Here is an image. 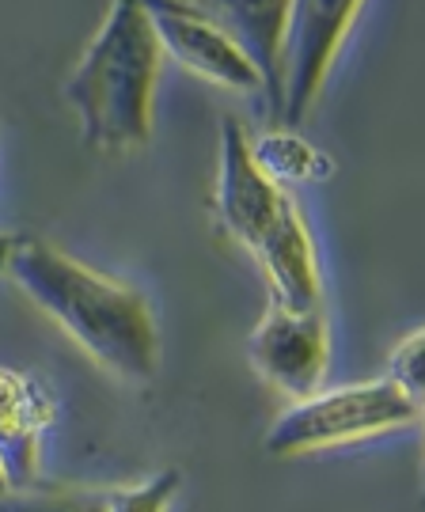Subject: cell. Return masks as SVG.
<instances>
[{
  "label": "cell",
  "mask_w": 425,
  "mask_h": 512,
  "mask_svg": "<svg viewBox=\"0 0 425 512\" xmlns=\"http://www.w3.org/2000/svg\"><path fill=\"white\" fill-rule=\"evenodd\" d=\"M365 0H293L281 38V110L278 122L296 126L319 103L334 57L350 35Z\"/></svg>",
  "instance_id": "obj_4"
},
{
  "label": "cell",
  "mask_w": 425,
  "mask_h": 512,
  "mask_svg": "<svg viewBox=\"0 0 425 512\" xmlns=\"http://www.w3.org/2000/svg\"><path fill=\"white\" fill-rule=\"evenodd\" d=\"M145 12L152 19L160 54L179 61L183 69H190L209 84H221L228 92H266L262 73L247 57V50L224 31L221 23H213L205 12H198L194 4H186V0H145Z\"/></svg>",
  "instance_id": "obj_7"
},
{
  "label": "cell",
  "mask_w": 425,
  "mask_h": 512,
  "mask_svg": "<svg viewBox=\"0 0 425 512\" xmlns=\"http://www.w3.org/2000/svg\"><path fill=\"white\" fill-rule=\"evenodd\" d=\"M247 357L270 387L289 399H308L327 380L331 365V327L327 308L289 311L270 300L266 315L247 342Z\"/></svg>",
  "instance_id": "obj_5"
},
{
  "label": "cell",
  "mask_w": 425,
  "mask_h": 512,
  "mask_svg": "<svg viewBox=\"0 0 425 512\" xmlns=\"http://www.w3.org/2000/svg\"><path fill=\"white\" fill-rule=\"evenodd\" d=\"M54 421V403L38 380L16 368H0V467L12 490H27L38 478V444Z\"/></svg>",
  "instance_id": "obj_8"
},
{
  "label": "cell",
  "mask_w": 425,
  "mask_h": 512,
  "mask_svg": "<svg viewBox=\"0 0 425 512\" xmlns=\"http://www.w3.org/2000/svg\"><path fill=\"white\" fill-rule=\"evenodd\" d=\"M391 380L407 387L414 399H422V330H410L391 353Z\"/></svg>",
  "instance_id": "obj_13"
},
{
  "label": "cell",
  "mask_w": 425,
  "mask_h": 512,
  "mask_svg": "<svg viewBox=\"0 0 425 512\" xmlns=\"http://www.w3.org/2000/svg\"><path fill=\"white\" fill-rule=\"evenodd\" d=\"M8 277L107 372L133 384L156 380L160 330L137 289L103 277L46 239L23 236L12 251Z\"/></svg>",
  "instance_id": "obj_1"
},
{
  "label": "cell",
  "mask_w": 425,
  "mask_h": 512,
  "mask_svg": "<svg viewBox=\"0 0 425 512\" xmlns=\"http://www.w3.org/2000/svg\"><path fill=\"white\" fill-rule=\"evenodd\" d=\"M183 486L179 471H160L156 478H148L133 490H114L107 494V512H167L171 501Z\"/></svg>",
  "instance_id": "obj_11"
},
{
  "label": "cell",
  "mask_w": 425,
  "mask_h": 512,
  "mask_svg": "<svg viewBox=\"0 0 425 512\" xmlns=\"http://www.w3.org/2000/svg\"><path fill=\"white\" fill-rule=\"evenodd\" d=\"M213 209L224 232L243 243L251 255L278 232L281 220L300 209L278 183H270L255 167L247 129L236 118L221 122V164H217Z\"/></svg>",
  "instance_id": "obj_6"
},
{
  "label": "cell",
  "mask_w": 425,
  "mask_h": 512,
  "mask_svg": "<svg viewBox=\"0 0 425 512\" xmlns=\"http://www.w3.org/2000/svg\"><path fill=\"white\" fill-rule=\"evenodd\" d=\"M251 160L259 167L270 183H319L334 171V164L319 152L315 145H308L304 137H296L289 129H274L259 137L251 145Z\"/></svg>",
  "instance_id": "obj_10"
},
{
  "label": "cell",
  "mask_w": 425,
  "mask_h": 512,
  "mask_svg": "<svg viewBox=\"0 0 425 512\" xmlns=\"http://www.w3.org/2000/svg\"><path fill=\"white\" fill-rule=\"evenodd\" d=\"M422 421V399H414L407 387L391 376L369 384L315 391L308 399H296L266 433L270 456H304L319 448H338L350 440L380 437L391 429H414Z\"/></svg>",
  "instance_id": "obj_3"
},
{
  "label": "cell",
  "mask_w": 425,
  "mask_h": 512,
  "mask_svg": "<svg viewBox=\"0 0 425 512\" xmlns=\"http://www.w3.org/2000/svg\"><path fill=\"white\" fill-rule=\"evenodd\" d=\"M19 236H8L0 232V274H8V262H12V251H16Z\"/></svg>",
  "instance_id": "obj_14"
},
{
  "label": "cell",
  "mask_w": 425,
  "mask_h": 512,
  "mask_svg": "<svg viewBox=\"0 0 425 512\" xmlns=\"http://www.w3.org/2000/svg\"><path fill=\"white\" fill-rule=\"evenodd\" d=\"M0 512H107V494L69 490V494H8L0 497Z\"/></svg>",
  "instance_id": "obj_12"
},
{
  "label": "cell",
  "mask_w": 425,
  "mask_h": 512,
  "mask_svg": "<svg viewBox=\"0 0 425 512\" xmlns=\"http://www.w3.org/2000/svg\"><path fill=\"white\" fill-rule=\"evenodd\" d=\"M8 490H12V486H8V478H4V467H0V497L8 494Z\"/></svg>",
  "instance_id": "obj_15"
},
{
  "label": "cell",
  "mask_w": 425,
  "mask_h": 512,
  "mask_svg": "<svg viewBox=\"0 0 425 512\" xmlns=\"http://www.w3.org/2000/svg\"><path fill=\"white\" fill-rule=\"evenodd\" d=\"M198 12L221 23L228 35L240 42L247 57L255 61L266 88V107L278 118L281 110V38L293 0H186Z\"/></svg>",
  "instance_id": "obj_9"
},
{
  "label": "cell",
  "mask_w": 425,
  "mask_h": 512,
  "mask_svg": "<svg viewBox=\"0 0 425 512\" xmlns=\"http://www.w3.org/2000/svg\"><path fill=\"white\" fill-rule=\"evenodd\" d=\"M160 61L164 54L145 0H111L88 50L61 84L65 103L80 118L84 145L99 152L148 145Z\"/></svg>",
  "instance_id": "obj_2"
}]
</instances>
